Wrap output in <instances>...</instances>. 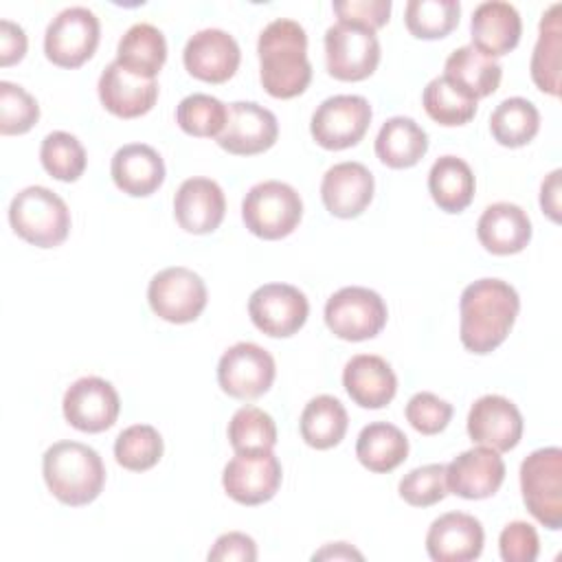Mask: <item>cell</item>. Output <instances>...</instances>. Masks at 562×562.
<instances>
[{
    "label": "cell",
    "instance_id": "cell-44",
    "mask_svg": "<svg viewBox=\"0 0 562 562\" xmlns=\"http://www.w3.org/2000/svg\"><path fill=\"white\" fill-rule=\"evenodd\" d=\"M406 419L408 424L422 435H437L441 432L448 422L452 419V404L437 397L435 393L419 391L406 404Z\"/></svg>",
    "mask_w": 562,
    "mask_h": 562
},
{
    "label": "cell",
    "instance_id": "cell-50",
    "mask_svg": "<svg viewBox=\"0 0 562 562\" xmlns=\"http://www.w3.org/2000/svg\"><path fill=\"white\" fill-rule=\"evenodd\" d=\"M362 560V553L356 551L351 544L347 542H331L325 544L321 551H316L312 555V560Z\"/></svg>",
    "mask_w": 562,
    "mask_h": 562
},
{
    "label": "cell",
    "instance_id": "cell-21",
    "mask_svg": "<svg viewBox=\"0 0 562 562\" xmlns=\"http://www.w3.org/2000/svg\"><path fill=\"white\" fill-rule=\"evenodd\" d=\"M373 176L362 162H338L329 167L321 182L325 209L342 220L358 217L373 200Z\"/></svg>",
    "mask_w": 562,
    "mask_h": 562
},
{
    "label": "cell",
    "instance_id": "cell-45",
    "mask_svg": "<svg viewBox=\"0 0 562 562\" xmlns=\"http://www.w3.org/2000/svg\"><path fill=\"white\" fill-rule=\"evenodd\" d=\"M498 551L505 562H533L540 551V540L529 522L514 520L498 536Z\"/></svg>",
    "mask_w": 562,
    "mask_h": 562
},
{
    "label": "cell",
    "instance_id": "cell-28",
    "mask_svg": "<svg viewBox=\"0 0 562 562\" xmlns=\"http://www.w3.org/2000/svg\"><path fill=\"white\" fill-rule=\"evenodd\" d=\"M443 77L450 79L463 94L479 101L496 92L503 70L494 57H487L479 48L468 44L448 55Z\"/></svg>",
    "mask_w": 562,
    "mask_h": 562
},
{
    "label": "cell",
    "instance_id": "cell-33",
    "mask_svg": "<svg viewBox=\"0 0 562 562\" xmlns=\"http://www.w3.org/2000/svg\"><path fill=\"white\" fill-rule=\"evenodd\" d=\"M349 426V417L340 400L334 395L312 397L301 413V437L307 446L316 450L334 448L342 441Z\"/></svg>",
    "mask_w": 562,
    "mask_h": 562
},
{
    "label": "cell",
    "instance_id": "cell-46",
    "mask_svg": "<svg viewBox=\"0 0 562 562\" xmlns=\"http://www.w3.org/2000/svg\"><path fill=\"white\" fill-rule=\"evenodd\" d=\"M334 11L340 22H353L378 31L389 22L391 0H334Z\"/></svg>",
    "mask_w": 562,
    "mask_h": 562
},
{
    "label": "cell",
    "instance_id": "cell-20",
    "mask_svg": "<svg viewBox=\"0 0 562 562\" xmlns=\"http://www.w3.org/2000/svg\"><path fill=\"white\" fill-rule=\"evenodd\" d=\"M481 522L463 512H448L432 520L426 533V551L435 562H470L483 551Z\"/></svg>",
    "mask_w": 562,
    "mask_h": 562
},
{
    "label": "cell",
    "instance_id": "cell-47",
    "mask_svg": "<svg viewBox=\"0 0 562 562\" xmlns=\"http://www.w3.org/2000/svg\"><path fill=\"white\" fill-rule=\"evenodd\" d=\"M209 562H226V560H239V562H255L257 560V544L250 536L241 531H228L222 533L213 549L209 551Z\"/></svg>",
    "mask_w": 562,
    "mask_h": 562
},
{
    "label": "cell",
    "instance_id": "cell-4",
    "mask_svg": "<svg viewBox=\"0 0 562 562\" xmlns=\"http://www.w3.org/2000/svg\"><path fill=\"white\" fill-rule=\"evenodd\" d=\"M9 222L24 241L37 248H53L68 237L70 211L57 193L33 184L11 200Z\"/></svg>",
    "mask_w": 562,
    "mask_h": 562
},
{
    "label": "cell",
    "instance_id": "cell-48",
    "mask_svg": "<svg viewBox=\"0 0 562 562\" xmlns=\"http://www.w3.org/2000/svg\"><path fill=\"white\" fill-rule=\"evenodd\" d=\"M26 53L24 29L11 20H0V66L20 61Z\"/></svg>",
    "mask_w": 562,
    "mask_h": 562
},
{
    "label": "cell",
    "instance_id": "cell-42",
    "mask_svg": "<svg viewBox=\"0 0 562 562\" xmlns=\"http://www.w3.org/2000/svg\"><path fill=\"white\" fill-rule=\"evenodd\" d=\"M40 119L37 101L11 81H0V134H26Z\"/></svg>",
    "mask_w": 562,
    "mask_h": 562
},
{
    "label": "cell",
    "instance_id": "cell-39",
    "mask_svg": "<svg viewBox=\"0 0 562 562\" xmlns=\"http://www.w3.org/2000/svg\"><path fill=\"white\" fill-rule=\"evenodd\" d=\"M162 437L149 424H134L119 432L114 441L116 463L132 472H143L154 468L162 457Z\"/></svg>",
    "mask_w": 562,
    "mask_h": 562
},
{
    "label": "cell",
    "instance_id": "cell-27",
    "mask_svg": "<svg viewBox=\"0 0 562 562\" xmlns=\"http://www.w3.org/2000/svg\"><path fill=\"white\" fill-rule=\"evenodd\" d=\"M110 173L123 193L132 198H147L165 182V162L154 147L145 143H130L112 156Z\"/></svg>",
    "mask_w": 562,
    "mask_h": 562
},
{
    "label": "cell",
    "instance_id": "cell-1",
    "mask_svg": "<svg viewBox=\"0 0 562 562\" xmlns=\"http://www.w3.org/2000/svg\"><path fill=\"white\" fill-rule=\"evenodd\" d=\"M520 310L518 292L503 279H479L461 292L459 338L472 353L494 351L514 327Z\"/></svg>",
    "mask_w": 562,
    "mask_h": 562
},
{
    "label": "cell",
    "instance_id": "cell-35",
    "mask_svg": "<svg viewBox=\"0 0 562 562\" xmlns=\"http://www.w3.org/2000/svg\"><path fill=\"white\" fill-rule=\"evenodd\" d=\"M540 130L538 108L522 97H509L501 101L490 116V132L503 147H522Z\"/></svg>",
    "mask_w": 562,
    "mask_h": 562
},
{
    "label": "cell",
    "instance_id": "cell-5",
    "mask_svg": "<svg viewBox=\"0 0 562 562\" xmlns=\"http://www.w3.org/2000/svg\"><path fill=\"white\" fill-rule=\"evenodd\" d=\"M303 217V200L281 180H263L248 189L241 202L246 228L261 239L288 237Z\"/></svg>",
    "mask_w": 562,
    "mask_h": 562
},
{
    "label": "cell",
    "instance_id": "cell-25",
    "mask_svg": "<svg viewBox=\"0 0 562 562\" xmlns=\"http://www.w3.org/2000/svg\"><path fill=\"white\" fill-rule=\"evenodd\" d=\"M342 386L362 408H384L397 391L391 364L373 353L353 356L342 371Z\"/></svg>",
    "mask_w": 562,
    "mask_h": 562
},
{
    "label": "cell",
    "instance_id": "cell-34",
    "mask_svg": "<svg viewBox=\"0 0 562 562\" xmlns=\"http://www.w3.org/2000/svg\"><path fill=\"white\" fill-rule=\"evenodd\" d=\"M560 4H551L540 20V35L531 55V79L533 83L551 94H560V53H562V24Z\"/></svg>",
    "mask_w": 562,
    "mask_h": 562
},
{
    "label": "cell",
    "instance_id": "cell-43",
    "mask_svg": "<svg viewBox=\"0 0 562 562\" xmlns=\"http://www.w3.org/2000/svg\"><path fill=\"white\" fill-rule=\"evenodd\" d=\"M400 496L413 507H430L446 498V465L428 463L411 470L400 481Z\"/></svg>",
    "mask_w": 562,
    "mask_h": 562
},
{
    "label": "cell",
    "instance_id": "cell-26",
    "mask_svg": "<svg viewBox=\"0 0 562 562\" xmlns=\"http://www.w3.org/2000/svg\"><path fill=\"white\" fill-rule=\"evenodd\" d=\"M476 237L492 255H516L531 239V220L518 204L496 202L481 213Z\"/></svg>",
    "mask_w": 562,
    "mask_h": 562
},
{
    "label": "cell",
    "instance_id": "cell-23",
    "mask_svg": "<svg viewBox=\"0 0 562 562\" xmlns=\"http://www.w3.org/2000/svg\"><path fill=\"white\" fill-rule=\"evenodd\" d=\"M97 90L103 108L119 119L143 116L154 108L158 99L156 79L132 75L121 64H116V59L103 68Z\"/></svg>",
    "mask_w": 562,
    "mask_h": 562
},
{
    "label": "cell",
    "instance_id": "cell-17",
    "mask_svg": "<svg viewBox=\"0 0 562 562\" xmlns=\"http://www.w3.org/2000/svg\"><path fill=\"white\" fill-rule=\"evenodd\" d=\"M182 61L191 77L206 83H224L237 72L241 53L226 31L202 29L187 40Z\"/></svg>",
    "mask_w": 562,
    "mask_h": 562
},
{
    "label": "cell",
    "instance_id": "cell-3",
    "mask_svg": "<svg viewBox=\"0 0 562 562\" xmlns=\"http://www.w3.org/2000/svg\"><path fill=\"white\" fill-rule=\"evenodd\" d=\"M42 474L53 496L70 507L92 503L105 483L99 452L79 441H57L42 457Z\"/></svg>",
    "mask_w": 562,
    "mask_h": 562
},
{
    "label": "cell",
    "instance_id": "cell-49",
    "mask_svg": "<svg viewBox=\"0 0 562 562\" xmlns=\"http://www.w3.org/2000/svg\"><path fill=\"white\" fill-rule=\"evenodd\" d=\"M560 169H553L540 187V206L553 220L560 222Z\"/></svg>",
    "mask_w": 562,
    "mask_h": 562
},
{
    "label": "cell",
    "instance_id": "cell-37",
    "mask_svg": "<svg viewBox=\"0 0 562 562\" xmlns=\"http://www.w3.org/2000/svg\"><path fill=\"white\" fill-rule=\"evenodd\" d=\"M422 103H424L426 114L435 123L446 125V127L465 125L476 114V101L470 99L468 94H463L443 75L428 81V86L424 88V94H422Z\"/></svg>",
    "mask_w": 562,
    "mask_h": 562
},
{
    "label": "cell",
    "instance_id": "cell-31",
    "mask_svg": "<svg viewBox=\"0 0 562 562\" xmlns=\"http://www.w3.org/2000/svg\"><path fill=\"white\" fill-rule=\"evenodd\" d=\"M474 173L457 156H441L428 171V191L435 204L446 213H461L474 198Z\"/></svg>",
    "mask_w": 562,
    "mask_h": 562
},
{
    "label": "cell",
    "instance_id": "cell-7",
    "mask_svg": "<svg viewBox=\"0 0 562 562\" xmlns=\"http://www.w3.org/2000/svg\"><path fill=\"white\" fill-rule=\"evenodd\" d=\"M325 323L342 340H369L386 325V303L375 290L347 285L327 299Z\"/></svg>",
    "mask_w": 562,
    "mask_h": 562
},
{
    "label": "cell",
    "instance_id": "cell-41",
    "mask_svg": "<svg viewBox=\"0 0 562 562\" xmlns=\"http://www.w3.org/2000/svg\"><path fill=\"white\" fill-rule=\"evenodd\" d=\"M42 167L61 182H75L86 169V149L77 136L68 132H50L40 147Z\"/></svg>",
    "mask_w": 562,
    "mask_h": 562
},
{
    "label": "cell",
    "instance_id": "cell-36",
    "mask_svg": "<svg viewBox=\"0 0 562 562\" xmlns=\"http://www.w3.org/2000/svg\"><path fill=\"white\" fill-rule=\"evenodd\" d=\"M228 441L235 454L270 452L277 443L274 419L257 406H241L228 422Z\"/></svg>",
    "mask_w": 562,
    "mask_h": 562
},
{
    "label": "cell",
    "instance_id": "cell-13",
    "mask_svg": "<svg viewBox=\"0 0 562 562\" xmlns=\"http://www.w3.org/2000/svg\"><path fill=\"white\" fill-rule=\"evenodd\" d=\"M250 321L259 331L272 338L296 334L310 314L305 294L290 283H266L248 299Z\"/></svg>",
    "mask_w": 562,
    "mask_h": 562
},
{
    "label": "cell",
    "instance_id": "cell-38",
    "mask_svg": "<svg viewBox=\"0 0 562 562\" xmlns=\"http://www.w3.org/2000/svg\"><path fill=\"white\" fill-rule=\"evenodd\" d=\"M461 4L457 0H408L404 22L419 40L446 37L459 24Z\"/></svg>",
    "mask_w": 562,
    "mask_h": 562
},
{
    "label": "cell",
    "instance_id": "cell-16",
    "mask_svg": "<svg viewBox=\"0 0 562 562\" xmlns=\"http://www.w3.org/2000/svg\"><path fill=\"white\" fill-rule=\"evenodd\" d=\"M281 463L270 452L261 454H235L222 474L226 494L241 505L268 503L281 485Z\"/></svg>",
    "mask_w": 562,
    "mask_h": 562
},
{
    "label": "cell",
    "instance_id": "cell-10",
    "mask_svg": "<svg viewBox=\"0 0 562 562\" xmlns=\"http://www.w3.org/2000/svg\"><path fill=\"white\" fill-rule=\"evenodd\" d=\"M147 301L158 318L176 325L191 323L206 307V285L198 272L171 266L151 277Z\"/></svg>",
    "mask_w": 562,
    "mask_h": 562
},
{
    "label": "cell",
    "instance_id": "cell-12",
    "mask_svg": "<svg viewBox=\"0 0 562 562\" xmlns=\"http://www.w3.org/2000/svg\"><path fill=\"white\" fill-rule=\"evenodd\" d=\"M274 358L255 342L228 347L217 362V382L235 400H257L274 382Z\"/></svg>",
    "mask_w": 562,
    "mask_h": 562
},
{
    "label": "cell",
    "instance_id": "cell-29",
    "mask_svg": "<svg viewBox=\"0 0 562 562\" xmlns=\"http://www.w3.org/2000/svg\"><path fill=\"white\" fill-rule=\"evenodd\" d=\"M428 151V134L408 116L384 121L375 136V156L391 169H408Z\"/></svg>",
    "mask_w": 562,
    "mask_h": 562
},
{
    "label": "cell",
    "instance_id": "cell-8",
    "mask_svg": "<svg viewBox=\"0 0 562 562\" xmlns=\"http://www.w3.org/2000/svg\"><path fill=\"white\" fill-rule=\"evenodd\" d=\"M327 72L340 81H362L371 77L380 64V42L375 31L336 22L325 31Z\"/></svg>",
    "mask_w": 562,
    "mask_h": 562
},
{
    "label": "cell",
    "instance_id": "cell-15",
    "mask_svg": "<svg viewBox=\"0 0 562 562\" xmlns=\"http://www.w3.org/2000/svg\"><path fill=\"white\" fill-rule=\"evenodd\" d=\"M277 136L279 123L268 108L255 101H235L228 105L226 125L217 136V145L235 156H255L270 149Z\"/></svg>",
    "mask_w": 562,
    "mask_h": 562
},
{
    "label": "cell",
    "instance_id": "cell-19",
    "mask_svg": "<svg viewBox=\"0 0 562 562\" xmlns=\"http://www.w3.org/2000/svg\"><path fill=\"white\" fill-rule=\"evenodd\" d=\"M503 481L505 463L496 450L485 446L470 448L446 465L448 492L468 501H481L496 494Z\"/></svg>",
    "mask_w": 562,
    "mask_h": 562
},
{
    "label": "cell",
    "instance_id": "cell-14",
    "mask_svg": "<svg viewBox=\"0 0 562 562\" xmlns=\"http://www.w3.org/2000/svg\"><path fill=\"white\" fill-rule=\"evenodd\" d=\"M64 417L81 432H103L114 426L121 400L116 389L97 375L79 378L64 393Z\"/></svg>",
    "mask_w": 562,
    "mask_h": 562
},
{
    "label": "cell",
    "instance_id": "cell-32",
    "mask_svg": "<svg viewBox=\"0 0 562 562\" xmlns=\"http://www.w3.org/2000/svg\"><path fill=\"white\" fill-rule=\"evenodd\" d=\"M356 457L367 470L384 474L404 463L408 457V439L397 426L389 422H373L360 430Z\"/></svg>",
    "mask_w": 562,
    "mask_h": 562
},
{
    "label": "cell",
    "instance_id": "cell-6",
    "mask_svg": "<svg viewBox=\"0 0 562 562\" xmlns=\"http://www.w3.org/2000/svg\"><path fill=\"white\" fill-rule=\"evenodd\" d=\"M520 492L529 514L547 529L562 527V450H533L520 463Z\"/></svg>",
    "mask_w": 562,
    "mask_h": 562
},
{
    "label": "cell",
    "instance_id": "cell-22",
    "mask_svg": "<svg viewBox=\"0 0 562 562\" xmlns=\"http://www.w3.org/2000/svg\"><path fill=\"white\" fill-rule=\"evenodd\" d=\"M226 213L222 187L211 178H187L173 198V215L182 231L193 235L213 233Z\"/></svg>",
    "mask_w": 562,
    "mask_h": 562
},
{
    "label": "cell",
    "instance_id": "cell-9",
    "mask_svg": "<svg viewBox=\"0 0 562 562\" xmlns=\"http://www.w3.org/2000/svg\"><path fill=\"white\" fill-rule=\"evenodd\" d=\"M99 37V18L86 7H68L46 26L44 53L55 66L77 68L94 55Z\"/></svg>",
    "mask_w": 562,
    "mask_h": 562
},
{
    "label": "cell",
    "instance_id": "cell-2",
    "mask_svg": "<svg viewBox=\"0 0 562 562\" xmlns=\"http://www.w3.org/2000/svg\"><path fill=\"white\" fill-rule=\"evenodd\" d=\"M259 79L263 90L274 99H294L312 81L307 59V33L288 18L272 20L259 35Z\"/></svg>",
    "mask_w": 562,
    "mask_h": 562
},
{
    "label": "cell",
    "instance_id": "cell-11",
    "mask_svg": "<svg viewBox=\"0 0 562 562\" xmlns=\"http://www.w3.org/2000/svg\"><path fill=\"white\" fill-rule=\"evenodd\" d=\"M371 114V105L364 97L334 94L314 110L310 132L323 149H347L364 138Z\"/></svg>",
    "mask_w": 562,
    "mask_h": 562
},
{
    "label": "cell",
    "instance_id": "cell-30",
    "mask_svg": "<svg viewBox=\"0 0 562 562\" xmlns=\"http://www.w3.org/2000/svg\"><path fill=\"white\" fill-rule=\"evenodd\" d=\"M167 59V42L154 24H132L116 46V64L136 77L154 79Z\"/></svg>",
    "mask_w": 562,
    "mask_h": 562
},
{
    "label": "cell",
    "instance_id": "cell-40",
    "mask_svg": "<svg viewBox=\"0 0 562 562\" xmlns=\"http://www.w3.org/2000/svg\"><path fill=\"white\" fill-rule=\"evenodd\" d=\"M226 114L228 108L211 94L193 92L184 97L178 108H176V121L182 132L189 136H200V138H211L220 136V132L226 125Z\"/></svg>",
    "mask_w": 562,
    "mask_h": 562
},
{
    "label": "cell",
    "instance_id": "cell-24",
    "mask_svg": "<svg viewBox=\"0 0 562 562\" xmlns=\"http://www.w3.org/2000/svg\"><path fill=\"white\" fill-rule=\"evenodd\" d=\"M470 33L472 46L496 59L518 46L522 35V20L514 4L503 0H487L474 9Z\"/></svg>",
    "mask_w": 562,
    "mask_h": 562
},
{
    "label": "cell",
    "instance_id": "cell-18",
    "mask_svg": "<svg viewBox=\"0 0 562 562\" xmlns=\"http://www.w3.org/2000/svg\"><path fill=\"white\" fill-rule=\"evenodd\" d=\"M468 435L476 446L507 452L522 437V415L512 400L494 393L483 395L468 413Z\"/></svg>",
    "mask_w": 562,
    "mask_h": 562
}]
</instances>
